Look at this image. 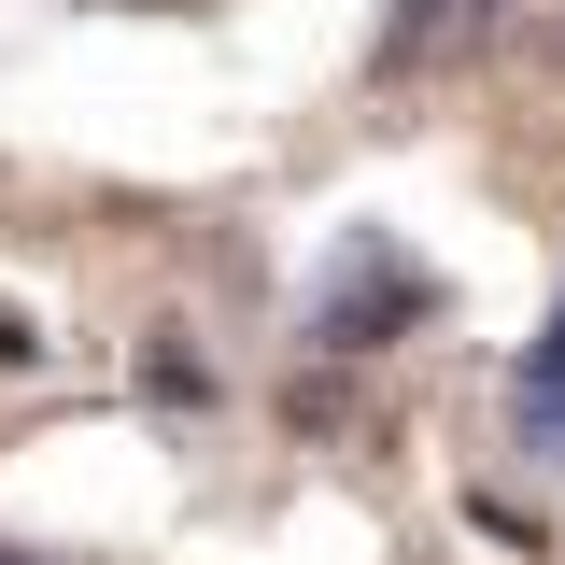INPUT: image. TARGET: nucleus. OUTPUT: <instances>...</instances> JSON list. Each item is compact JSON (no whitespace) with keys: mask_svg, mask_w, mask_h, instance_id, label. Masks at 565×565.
<instances>
[{"mask_svg":"<svg viewBox=\"0 0 565 565\" xmlns=\"http://www.w3.org/2000/svg\"><path fill=\"white\" fill-rule=\"evenodd\" d=\"M411 326H438V269L396 255L382 226H353L326 297H311V353H382V340H411Z\"/></svg>","mask_w":565,"mask_h":565,"instance_id":"1","label":"nucleus"},{"mask_svg":"<svg viewBox=\"0 0 565 565\" xmlns=\"http://www.w3.org/2000/svg\"><path fill=\"white\" fill-rule=\"evenodd\" d=\"M481 29H494V0H396V14L367 29V71H382V85H411V71H438V57H467Z\"/></svg>","mask_w":565,"mask_h":565,"instance_id":"2","label":"nucleus"},{"mask_svg":"<svg viewBox=\"0 0 565 565\" xmlns=\"http://www.w3.org/2000/svg\"><path fill=\"white\" fill-rule=\"evenodd\" d=\"M0 367H43V326L29 311H0Z\"/></svg>","mask_w":565,"mask_h":565,"instance_id":"4","label":"nucleus"},{"mask_svg":"<svg viewBox=\"0 0 565 565\" xmlns=\"http://www.w3.org/2000/svg\"><path fill=\"white\" fill-rule=\"evenodd\" d=\"M509 396H523V438L565 467V297H552V326L523 340V382H509Z\"/></svg>","mask_w":565,"mask_h":565,"instance_id":"3","label":"nucleus"},{"mask_svg":"<svg viewBox=\"0 0 565 565\" xmlns=\"http://www.w3.org/2000/svg\"><path fill=\"white\" fill-rule=\"evenodd\" d=\"M156 14H199V0H156Z\"/></svg>","mask_w":565,"mask_h":565,"instance_id":"6","label":"nucleus"},{"mask_svg":"<svg viewBox=\"0 0 565 565\" xmlns=\"http://www.w3.org/2000/svg\"><path fill=\"white\" fill-rule=\"evenodd\" d=\"M0 565H57V552H29V537H0Z\"/></svg>","mask_w":565,"mask_h":565,"instance_id":"5","label":"nucleus"}]
</instances>
